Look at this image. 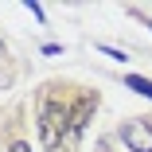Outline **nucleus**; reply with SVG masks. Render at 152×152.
Segmentation results:
<instances>
[{"label": "nucleus", "instance_id": "39448f33", "mask_svg": "<svg viewBox=\"0 0 152 152\" xmlns=\"http://www.w3.org/2000/svg\"><path fill=\"white\" fill-rule=\"evenodd\" d=\"M102 51H105L109 58H117V63H125V51H117V47H102Z\"/></svg>", "mask_w": 152, "mask_h": 152}, {"label": "nucleus", "instance_id": "f257e3e1", "mask_svg": "<svg viewBox=\"0 0 152 152\" xmlns=\"http://www.w3.org/2000/svg\"><path fill=\"white\" fill-rule=\"evenodd\" d=\"M66 133H70V109L63 102L47 98L43 109H39V140H43V148H58Z\"/></svg>", "mask_w": 152, "mask_h": 152}, {"label": "nucleus", "instance_id": "0eeeda50", "mask_svg": "<svg viewBox=\"0 0 152 152\" xmlns=\"http://www.w3.org/2000/svg\"><path fill=\"white\" fill-rule=\"evenodd\" d=\"M0 55H4V43H0Z\"/></svg>", "mask_w": 152, "mask_h": 152}, {"label": "nucleus", "instance_id": "20e7f679", "mask_svg": "<svg viewBox=\"0 0 152 152\" xmlns=\"http://www.w3.org/2000/svg\"><path fill=\"white\" fill-rule=\"evenodd\" d=\"M125 86H129V90H137V94H144V98H152V82H148V78H140V74H129V78H125Z\"/></svg>", "mask_w": 152, "mask_h": 152}, {"label": "nucleus", "instance_id": "f03ea898", "mask_svg": "<svg viewBox=\"0 0 152 152\" xmlns=\"http://www.w3.org/2000/svg\"><path fill=\"white\" fill-rule=\"evenodd\" d=\"M121 140H125L129 152H152V125L148 121H125L121 125Z\"/></svg>", "mask_w": 152, "mask_h": 152}, {"label": "nucleus", "instance_id": "7ed1b4c3", "mask_svg": "<svg viewBox=\"0 0 152 152\" xmlns=\"http://www.w3.org/2000/svg\"><path fill=\"white\" fill-rule=\"evenodd\" d=\"M94 109H98V94H86L74 109H70V133L78 137L86 125H90V117H94Z\"/></svg>", "mask_w": 152, "mask_h": 152}, {"label": "nucleus", "instance_id": "423d86ee", "mask_svg": "<svg viewBox=\"0 0 152 152\" xmlns=\"http://www.w3.org/2000/svg\"><path fill=\"white\" fill-rule=\"evenodd\" d=\"M8 152H31V148H27V144H23V140H16V144H12V148H8Z\"/></svg>", "mask_w": 152, "mask_h": 152}]
</instances>
